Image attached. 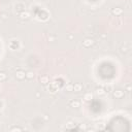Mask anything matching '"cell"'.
Returning <instances> with one entry per match:
<instances>
[{"instance_id": "cell-1", "label": "cell", "mask_w": 132, "mask_h": 132, "mask_svg": "<svg viewBox=\"0 0 132 132\" xmlns=\"http://www.w3.org/2000/svg\"><path fill=\"white\" fill-rule=\"evenodd\" d=\"M19 18L21 19L22 21H27L29 18H30V12H26V11H23L19 13Z\"/></svg>"}, {"instance_id": "cell-2", "label": "cell", "mask_w": 132, "mask_h": 132, "mask_svg": "<svg viewBox=\"0 0 132 132\" xmlns=\"http://www.w3.org/2000/svg\"><path fill=\"white\" fill-rule=\"evenodd\" d=\"M112 95H114V97L116 99H121V98H123V97L125 96V93H124V91H122V90H115L114 93H112Z\"/></svg>"}, {"instance_id": "cell-3", "label": "cell", "mask_w": 132, "mask_h": 132, "mask_svg": "<svg viewBox=\"0 0 132 132\" xmlns=\"http://www.w3.org/2000/svg\"><path fill=\"white\" fill-rule=\"evenodd\" d=\"M93 45H94V40L92 39V38H86L83 41V46L85 48H91Z\"/></svg>"}, {"instance_id": "cell-4", "label": "cell", "mask_w": 132, "mask_h": 132, "mask_svg": "<svg viewBox=\"0 0 132 132\" xmlns=\"http://www.w3.org/2000/svg\"><path fill=\"white\" fill-rule=\"evenodd\" d=\"M16 77L18 80H20V81H22V80H24L26 77V72L24 71V70H17V72H16Z\"/></svg>"}, {"instance_id": "cell-5", "label": "cell", "mask_w": 132, "mask_h": 132, "mask_svg": "<svg viewBox=\"0 0 132 132\" xmlns=\"http://www.w3.org/2000/svg\"><path fill=\"white\" fill-rule=\"evenodd\" d=\"M123 13V9L120 8V7H116V8H112L111 9V14L115 17H119Z\"/></svg>"}, {"instance_id": "cell-6", "label": "cell", "mask_w": 132, "mask_h": 132, "mask_svg": "<svg viewBox=\"0 0 132 132\" xmlns=\"http://www.w3.org/2000/svg\"><path fill=\"white\" fill-rule=\"evenodd\" d=\"M73 91L74 92L83 91V85L81 84V83H75V84H73Z\"/></svg>"}, {"instance_id": "cell-7", "label": "cell", "mask_w": 132, "mask_h": 132, "mask_svg": "<svg viewBox=\"0 0 132 132\" xmlns=\"http://www.w3.org/2000/svg\"><path fill=\"white\" fill-rule=\"evenodd\" d=\"M69 105L71 107H73V108H79L80 105H81V102L80 101H77V100H71L69 102Z\"/></svg>"}, {"instance_id": "cell-8", "label": "cell", "mask_w": 132, "mask_h": 132, "mask_svg": "<svg viewBox=\"0 0 132 132\" xmlns=\"http://www.w3.org/2000/svg\"><path fill=\"white\" fill-rule=\"evenodd\" d=\"M39 81H40L41 84L47 85V84H48V75H42V76H40Z\"/></svg>"}, {"instance_id": "cell-9", "label": "cell", "mask_w": 132, "mask_h": 132, "mask_svg": "<svg viewBox=\"0 0 132 132\" xmlns=\"http://www.w3.org/2000/svg\"><path fill=\"white\" fill-rule=\"evenodd\" d=\"M84 99H85L86 101H91V100L93 99V95H92V93H87V94H85Z\"/></svg>"}, {"instance_id": "cell-10", "label": "cell", "mask_w": 132, "mask_h": 132, "mask_svg": "<svg viewBox=\"0 0 132 132\" xmlns=\"http://www.w3.org/2000/svg\"><path fill=\"white\" fill-rule=\"evenodd\" d=\"M96 93H97V95H104L105 94V90L103 89V88H97Z\"/></svg>"}, {"instance_id": "cell-11", "label": "cell", "mask_w": 132, "mask_h": 132, "mask_svg": "<svg viewBox=\"0 0 132 132\" xmlns=\"http://www.w3.org/2000/svg\"><path fill=\"white\" fill-rule=\"evenodd\" d=\"M26 77L28 80H32L34 77V72L33 71H27L26 72Z\"/></svg>"}, {"instance_id": "cell-12", "label": "cell", "mask_w": 132, "mask_h": 132, "mask_svg": "<svg viewBox=\"0 0 132 132\" xmlns=\"http://www.w3.org/2000/svg\"><path fill=\"white\" fill-rule=\"evenodd\" d=\"M65 90L67 92H72L73 91V84H67L65 87Z\"/></svg>"}, {"instance_id": "cell-13", "label": "cell", "mask_w": 132, "mask_h": 132, "mask_svg": "<svg viewBox=\"0 0 132 132\" xmlns=\"http://www.w3.org/2000/svg\"><path fill=\"white\" fill-rule=\"evenodd\" d=\"M6 80V74L4 72H0V82H4Z\"/></svg>"}, {"instance_id": "cell-14", "label": "cell", "mask_w": 132, "mask_h": 132, "mask_svg": "<svg viewBox=\"0 0 132 132\" xmlns=\"http://www.w3.org/2000/svg\"><path fill=\"white\" fill-rule=\"evenodd\" d=\"M0 18H1L3 21H6L8 19V14L7 13H1V14H0Z\"/></svg>"}, {"instance_id": "cell-15", "label": "cell", "mask_w": 132, "mask_h": 132, "mask_svg": "<svg viewBox=\"0 0 132 132\" xmlns=\"http://www.w3.org/2000/svg\"><path fill=\"white\" fill-rule=\"evenodd\" d=\"M128 50H129L128 48H127V47H124V46H123V47L121 48V53H123V54H126L127 52H128Z\"/></svg>"}, {"instance_id": "cell-16", "label": "cell", "mask_w": 132, "mask_h": 132, "mask_svg": "<svg viewBox=\"0 0 132 132\" xmlns=\"http://www.w3.org/2000/svg\"><path fill=\"white\" fill-rule=\"evenodd\" d=\"M22 130H23V129L20 128V127H12V128L11 129L12 132H14V131H22Z\"/></svg>"}, {"instance_id": "cell-17", "label": "cell", "mask_w": 132, "mask_h": 132, "mask_svg": "<svg viewBox=\"0 0 132 132\" xmlns=\"http://www.w3.org/2000/svg\"><path fill=\"white\" fill-rule=\"evenodd\" d=\"M126 91H127V92H130V91H131V86H130V85H127V86H126Z\"/></svg>"}]
</instances>
